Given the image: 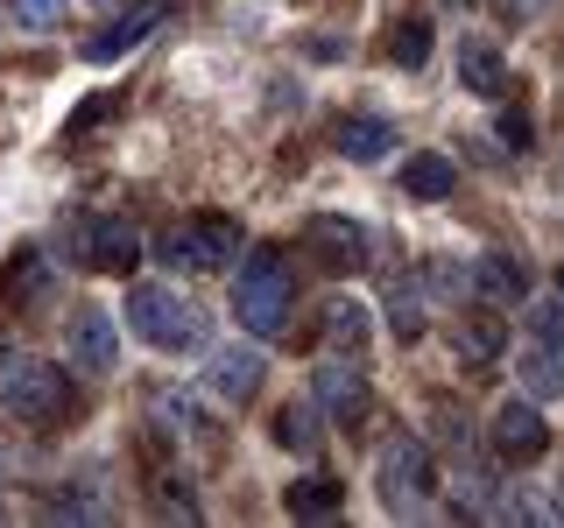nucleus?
I'll return each instance as SVG.
<instances>
[{
	"label": "nucleus",
	"mask_w": 564,
	"mask_h": 528,
	"mask_svg": "<svg viewBox=\"0 0 564 528\" xmlns=\"http://www.w3.org/2000/svg\"><path fill=\"white\" fill-rule=\"evenodd\" d=\"M290 304H296V289H290L282 254H275V246H254V254L240 261V275H234V317L254 331V339H282Z\"/></svg>",
	"instance_id": "nucleus-1"
},
{
	"label": "nucleus",
	"mask_w": 564,
	"mask_h": 528,
	"mask_svg": "<svg viewBox=\"0 0 564 528\" xmlns=\"http://www.w3.org/2000/svg\"><path fill=\"white\" fill-rule=\"evenodd\" d=\"M128 324L141 345L155 352H191L205 339V310L191 304V296H176L170 282H134L128 289Z\"/></svg>",
	"instance_id": "nucleus-2"
},
{
	"label": "nucleus",
	"mask_w": 564,
	"mask_h": 528,
	"mask_svg": "<svg viewBox=\"0 0 564 528\" xmlns=\"http://www.w3.org/2000/svg\"><path fill=\"white\" fill-rule=\"evenodd\" d=\"M70 381L57 374L50 360H35V352H8L0 360V409L8 416H22V422H57L70 416Z\"/></svg>",
	"instance_id": "nucleus-3"
},
{
	"label": "nucleus",
	"mask_w": 564,
	"mask_h": 528,
	"mask_svg": "<svg viewBox=\"0 0 564 528\" xmlns=\"http://www.w3.org/2000/svg\"><path fill=\"white\" fill-rule=\"evenodd\" d=\"M64 254L78 261V268H93V275H128L134 261H141V240H134L128 219L78 211V219H70V233H64Z\"/></svg>",
	"instance_id": "nucleus-4"
},
{
	"label": "nucleus",
	"mask_w": 564,
	"mask_h": 528,
	"mask_svg": "<svg viewBox=\"0 0 564 528\" xmlns=\"http://www.w3.org/2000/svg\"><path fill=\"white\" fill-rule=\"evenodd\" d=\"M155 254H163L176 275L226 268V261L240 254V226H234V219H219V211H205V219H191V226H170V233L155 240Z\"/></svg>",
	"instance_id": "nucleus-5"
},
{
	"label": "nucleus",
	"mask_w": 564,
	"mask_h": 528,
	"mask_svg": "<svg viewBox=\"0 0 564 528\" xmlns=\"http://www.w3.org/2000/svg\"><path fill=\"white\" fill-rule=\"evenodd\" d=\"M381 507L388 515H423L431 507V486H437V465H431V451L416 444V437H395V444L381 451Z\"/></svg>",
	"instance_id": "nucleus-6"
},
{
	"label": "nucleus",
	"mask_w": 564,
	"mask_h": 528,
	"mask_svg": "<svg viewBox=\"0 0 564 528\" xmlns=\"http://www.w3.org/2000/svg\"><path fill=\"white\" fill-rule=\"evenodd\" d=\"M311 402H317V416H332L339 430L367 422V409H375V395H367V374L346 360V352H339V360H325V366L311 374Z\"/></svg>",
	"instance_id": "nucleus-7"
},
{
	"label": "nucleus",
	"mask_w": 564,
	"mask_h": 528,
	"mask_svg": "<svg viewBox=\"0 0 564 528\" xmlns=\"http://www.w3.org/2000/svg\"><path fill=\"white\" fill-rule=\"evenodd\" d=\"M487 444L501 465H536L543 451H551V430H543V416H536V402H501L487 422Z\"/></svg>",
	"instance_id": "nucleus-8"
},
{
	"label": "nucleus",
	"mask_w": 564,
	"mask_h": 528,
	"mask_svg": "<svg viewBox=\"0 0 564 528\" xmlns=\"http://www.w3.org/2000/svg\"><path fill=\"white\" fill-rule=\"evenodd\" d=\"M163 22H170L163 0H120V14L93 35V43H85V57H93V64H113V57H128V50H141Z\"/></svg>",
	"instance_id": "nucleus-9"
},
{
	"label": "nucleus",
	"mask_w": 564,
	"mask_h": 528,
	"mask_svg": "<svg viewBox=\"0 0 564 528\" xmlns=\"http://www.w3.org/2000/svg\"><path fill=\"white\" fill-rule=\"evenodd\" d=\"M304 246L317 254V268H332V275L367 268V226L360 219H332V211H317V219L304 226Z\"/></svg>",
	"instance_id": "nucleus-10"
},
{
	"label": "nucleus",
	"mask_w": 564,
	"mask_h": 528,
	"mask_svg": "<svg viewBox=\"0 0 564 528\" xmlns=\"http://www.w3.org/2000/svg\"><path fill=\"white\" fill-rule=\"evenodd\" d=\"M205 387L226 402V409H240V402L261 395V352L254 345H219L205 360Z\"/></svg>",
	"instance_id": "nucleus-11"
},
{
	"label": "nucleus",
	"mask_w": 564,
	"mask_h": 528,
	"mask_svg": "<svg viewBox=\"0 0 564 528\" xmlns=\"http://www.w3.org/2000/svg\"><path fill=\"white\" fill-rule=\"evenodd\" d=\"M64 345H70V360H78L85 374H113V366H120L113 310H78V317H70V331H64Z\"/></svg>",
	"instance_id": "nucleus-12"
},
{
	"label": "nucleus",
	"mask_w": 564,
	"mask_h": 528,
	"mask_svg": "<svg viewBox=\"0 0 564 528\" xmlns=\"http://www.w3.org/2000/svg\"><path fill=\"white\" fill-rule=\"evenodd\" d=\"M452 345H458V360H466V366L501 360V345H508V317H494V304L458 310V317H452Z\"/></svg>",
	"instance_id": "nucleus-13"
},
{
	"label": "nucleus",
	"mask_w": 564,
	"mask_h": 528,
	"mask_svg": "<svg viewBox=\"0 0 564 528\" xmlns=\"http://www.w3.org/2000/svg\"><path fill=\"white\" fill-rule=\"evenodd\" d=\"M458 78H466L473 99H501V92H508V57H501V43H494V35H466V43H458Z\"/></svg>",
	"instance_id": "nucleus-14"
},
{
	"label": "nucleus",
	"mask_w": 564,
	"mask_h": 528,
	"mask_svg": "<svg viewBox=\"0 0 564 528\" xmlns=\"http://www.w3.org/2000/svg\"><path fill=\"white\" fill-rule=\"evenodd\" d=\"M332 148H339L346 163H381V155L395 148V128H388L381 113H346L339 128H332Z\"/></svg>",
	"instance_id": "nucleus-15"
},
{
	"label": "nucleus",
	"mask_w": 564,
	"mask_h": 528,
	"mask_svg": "<svg viewBox=\"0 0 564 528\" xmlns=\"http://www.w3.org/2000/svg\"><path fill=\"white\" fill-rule=\"evenodd\" d=\"M473 296L494 304V310H508V304H522V296H529V275L508 254H480V261H473Z\"/></svg>",
	"instance_id": "nucleus-16"
},
{
	"label": "nucleus",
	"mask_w": 564,
	"mask_h": 528,
	"mask_svg": "<svg viewBox=\"0 0 564 528\" xmlns=\"http://www.w3.org/2000/svg\"><path fill=\"white\" fill-rule=\"evenodd\" d=\"M155 422H170L176 437H191V444H212V416H205V402L191 395V387H155Z\"/></svg>",
	"instance_id": "nucleus-17"
},
{
	"label": "nucleus",
	"mask_w": 564,
	"mask_h": 528,
	"mask_svg": "<svg viewBox=\"0 0 564 528\" xmlns=\"http://www.w3.org/2000/svg\"><path fill=\"white\" fill-rule=\"evenodd\" d=\"M43 289H50V261L35 254V246H22V254L8 261V282H0V304L29 310V304H43Z\"/></svg>",
	"instance_id": "nucleus-18"
},
{
	"label": "nucleus",
	"mask_w": 564,
	"mask_h": 528,
	"mask_svg": "<svg viewBox=\"0 0 564 528\" xmlns=\"http://www.w3.org/2000/svg\"><path fill=\"white\" fill-rule=\"evenodd\" d=\"M269 437H275L282 451L311 458V451H317V437H325V430H317V402H282L275 422H269Z\"/></svg>",
	"instance_id": "nucleus-19"
},
{
	"label": "nucleus",
	"mask_w": 564,
	"mask_h": 528,
	"mask_svg": "<svg viewBox=\"0 0 564 528\" xmlns=\"http://www.w3.org/2000/svg\"><path fill=\"white\" fill-rule=\"evenodd\" d=\"M282 501H290V515H296V521H325V515H339L346 486H339V480H325V472H304V480L282 493Z\"/></svg>",
	"instance_id": "nucleus-20"
},
{
	"label": "nucleus",
	"mask_w": 564,
	"mask_h": 528,
	"mask_svg": "<svg viewBox=\"0 0 564 528\" xmlns=\"http://www.w3.org/2000/svg\"><path fill=\"white\" fill-rule=\"evenodd\" d=\"M452 184H458V169H452V155H410V163H402V190H410V198H452Z\"/></svg>",
	"instance_id": "nucleus-21"
},
{
	"label": "nucleus",
	"mask_w": 564,
	"mask_h": 528,
	"mask_svg": "<svg viewBox=\"0 0 564 528\" xmlns=\"http://www.w3.org/2000/svg\"><path fill=\"white\" fill-rule=\"evenodd\" d=\"M325 345L352 360V352L367 345V304H346V296H339V304H325Z\"/></svg>",
	"instance_id": "nucleus-22"
},
{
	"label": "nucleus",
	"mask_w": 564,
	"mask_h": 528,
	"mask_svg": "<svg viewBox=\"0 0 564 528\" xmlns=\"http://www.w3.org/2000/svg\"><path fill=\"white\" fill-rule=\"evenodd\" d=\"M494 507H501V486H494L480 465H466L452 480V515H494Z\"/></svg>",
	"instance_id": "nucleus-23"
},
{
	"label": "nucleus",
	"mask_w": 564,
	"mask_h": 528,
	"mask_svg": "<svg viewBox=\"0 0 564 528\" xmlns=\"http://www.w3.org/2000/svg\"><path fill=\"white\" fill-rule=\"evenodd\" d=\"M388 317H395V339H402V345L423 339V289H416V275L388 282Z\"/></svg>",
	"instance_id": "nucleus-24"
},
{
	"label": "nucleus",
	"mask_w": 564,
	"mask_h": 528,
	"mask_svg": "<svg viewBox=\"0 0 564 528\" xmlns=\"http://www.w3.org/2000/svg\"><path fill=\"white\" fill-rule=\"evenodd\" d=\"M516 374H522V387H529L536 402L564 395V374H557V352H551V345H529L522 360H516Z\"/></svg>",
	"instance_id": "nucleus-25"
},
{
	"label": "nucleus",
	"mask_w": 564,
	"mask_h": 528,
	"mask_svg": "<svg viewBox=\"0 0 564 528\" xmlns=\"http://www.w3.org/2000/svg\"><path fill=\"white\" fill-rule=\"evenodd\" d=\"M388 57H395L402 70H423V64H431V22H423V14L395 22V35H388Z\"/></svg>",
	"instance_id": "nucleus-26"
},
{
	"label": "nucleus",
	"mask_w": 564,
	"mask_h": 528,
	"mask_svg": "<svg viewBox=\"0 0 564 528\" xmlns=\"http://www.w3.org/2000/svg\"><path fill=\"white\" fill-rule=\"evenodd\" d=\"M529 331H536V345H551L564 360V296H551V304H529Z\"/></svg>",
	"instance_id": "nucleus-27"
},
{
	"label": "nucleus",
	"mask_w": 564,
	"mask_h": 528,
	"mask_svg": "<svg viewBox=\"0 0 564 528\" xmlns=\"http://www.w3.org/2000/svg\"><path fill=\"white\" fill-rule=\"evenodd\" d=\"M8 8H14L22 29H57L64 22V0H8Z\"/></svg>",
	"instance_id": "nucleus-28"
},
{
	"label": "nucleus",
	"mask_w": 564,
	"mask_h": 528,
	"mask_svg": "<svg viewBox=\"0 0 564 528\" xmlns=\"http://www.w3.org/2000/svg\"><path fill=\"white\" fill-rule=\"evenodd\" d=\"M113 106H120V92H99V99H85V106H78V113H70V128H64V134H70V141H78V134H93V128H99V120H106V113H113Z\"/></svg>",
	"instance_id": "nucleus-29"
},
{
	"label": "nucleus",
	"mask_w": 564,
	"mask_h": 528,
	"mask_svg": "<svg viewBox=\"0 0 564 528\" xmlns=\"http://www.w3.org/2000/svg\"><path fill=\"white\" fill-rule=\"evenodd\" d=\"M494 141H501L508 155H522V148H529V113H516V106H508V113L494 120Z\"/></svg>",
	"instance_id": "nucleus-30"
},
{
	"label": "nucleus",
	"mask_w": 564,
	"mask_h": 528,
	"mask_svg": "<svg viewBox=\"0 0 564 528\" xmlns=\"http://www.w3.org/2000/svg\"><path fill=\"white\" fill-rule=\"evenodd\" d=\"M501 8H508V14H516V22H529V14H536V8H543V0H501Z\"/></svg>",
	"instance_id": "nucleus-31"
},
{
	"label": "nucleus",
	"mask_w": 564,
	"mask_h": 528,
	"mask_svg": "<svg viewBox=\"0 0 564 528\" xmlns=\"http://www.w3.org/2000/svg\"><path fill=\"white\" fill-rule=\"evenodd\" d=\"M93 8H120V0H93Z\"/></svg>",
	"instance_id": "nucleus-32"
},
{
	"label": "nucleus",
	"mask_w": 564,
	"mask_h": 528,
	"mask_svg": "<svg viewBox=\"0 0 564 528\" xmlns=\"http://www.w3.org/2000/svg\"><path fill=\"white\" fill-rule=\"evenodd\" d=\"M557 296H564V268H557Z\"/></svg>",
	"instance_id": "nucleus-33"
},
{
	"label": "nucleus",
	"mask_w": 564,
	"mask_h": 528,
	"mask_svg": "<svg viewBox=\"0 0 564 528\" xmlns=\"http://www.w3.org/2000/svg\"><path fill=\"white\" fill-rule=\"evenodd\" d=\"M458 8H466V0H458Z\"/></svg>",
	"instance_id": "nucleus-34"
}]
</instances>
